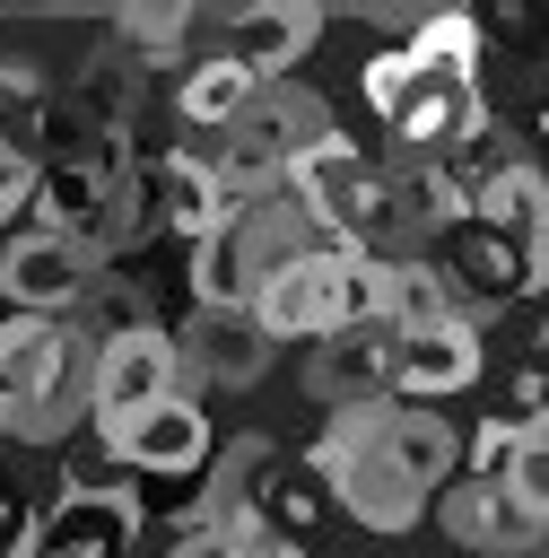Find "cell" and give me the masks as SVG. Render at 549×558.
I'll use <instances>...</instances> for the list:
<instances>
[{"mask_svg":"<svg viewBox=\"0 0 549 558\" xmlns=\"http://www.w3.org/2000/svg\"><path fill=\"white\" fill-rule=\"evenodd\" d=\"M148 183H157V218H166V235H183V244H200V235H218L227 227V183L209 174V157H192V148H166V157H148Z\"/></svg>","mask_w":549,"mask_h":558,"instance_id":"16","label":"cell"},{"mask_svg":"<svg viewBox=\"0 0 549 558\" xmlns=\"http://www.w3.org/2000/svg\"><path fill=\"white\" fill-rule=\"evenodd\" d=\"M322 140H331V105L305 96V87H288V78H261L253 105H244L235 131H227V148H253V157H270V166H296V157L322 148Z\"/></svg>","mask_w":549,"mask_h":558,"instance_id":"10","label":"cell"},{"mask_svg":"<svg viewBox=\"0 0 549 558\" xmlns=\"http://www.w3.org/2000/svg\"><path fill=\"white\" fill-rule=\"evenodd\" d=\"M436 523H444V541H462V549H479V558H549V523L540 514H523L514 497H505V480H453L444 497H436Z\"/></svg>","mask_w":549,"mask_h":558,"instance_id":"8","label":"cell"},{"mask_svg":"<svg viewBox=\"0 0 549 558\" xmlns=\"http://www.w3.org/2000/svg\"><path fill=\"white\" fill-rule=\"evenodd\" d=\"M174 375H183V349H174L166 323L105 331V340H96V410H87V427H122V418L174 401Z\"/></svg>","mask_w":549,"mask_h":558,"instance_id":"3","label":"cell"},{"mask_svg":"<svg viewBox=\"0 0 549 558\" xmlns=\"http://www.w3.org/2000/svg\"><path fill=\"white\" fill-rule=\"evenodd\" d=\"M122 166H131L122 148H78V157H52V166L35 174V218H44V235L87 244V227L105 218V201H113Z\"/></svg>","mask_w":549,"mask_h":558,"instance_id":"14","label":"cell"},{"mask_svg":"<svg viewBox=\"0 0 549 558\" xmlns=\"http://www.w3.org/2000/svg\"><path fill=\"white\" fill-rule=\"evenodd\" d=\"M52 131H61L52 87H44L26 61H0V148L26 157V166H52Z\"/></svg>","mask_w":549,"mask_h":558,"instance_id":"19","label":"cell"},{"mask_svg":"<svg viewBox=\"0 0 549 558\" xmlns=\"http://www.w3.org/2000/svg\"><path fill=\"white\" fill-rule=\"evenodd\" d=\"M392 331H427V323H453V288H444V270H436V253H418V262H392V314H383Z\"/></svg>","mask_w":549,"mask_h":558,"instance_id":"21","label":"cell"},{"mask_svg":"<svg viewBox=\"0 0 549 558\" xmlns=\"http://www.w3.org/2000/svg\"><path fill=\"white\" fill-rule=\"evenodd\" d=\"M96 445L113 453L122 480H192V471L209 462V410L174 392V401L122 418V427H96Z\"/></svg>","mask_w":549,"mask_h":558,"instance_id":"5","label":"cell"},{"mask_svg":"<svg viewBox=\"0 0 549 558\" xmlns=\"http://www.w3.org/2000/svg\"><path fill=\"white\" fill-rule=\"evenodd\" d=\"M514 427H523V418H488V427H471V436H462V471H471V480H505V462H514Z\"/></svg>","mask_w":549,"mask_h":558,"instance_id":"25","label":"cell"},{"mask_svg":"<svg viewBox=\"0 0 549 558\" xmlns=\"http://www.w3.org/2000/svg\"><path fill=\"white\" fill-rule=\"evenodd\" d=\"M314 44H322V9H305V0H279V9H227V17H218V52L244 61L253 78H288Z\"/></svg>","mask_w":549,"mask_h":558,"instance_id":"13","label":"cell"},{"mask_svg":"<svg viewBox=\"0 0 549 558\" xmlns=\"http://www.w3.org/2000/svg\"><path fill=\"white\" fill-rule=\"evenodd\" d=\"M505 497H514L523 514H540V523H549V410H532V418L514 427V462H505Z\"/></svg>","mask_w":549,"mask_h":558,"instance_id":"23","label":"cell"},{"mask_svg":"<svg viewBox=\"0 0 549 558\" xmlns=\"http://www.w3.org/2000/svg\"><path fill=\"white\" fill-rule=\"evenodd\" d=\"M0 497H9V488H0Z\"/></svg>","mask_w":549,"mask_h":558,"instance_id":"31","label":"cell"},{"mask_svg":"<svg viewBox=\"0 0 549 558\" xmlns=\"http://www.w3.org/2000/svg\"><path fill=\"white\" fill-rule=\"evenodd\" d=\"M410 78H418V70H410V52L392 44V52H375V61H366V78H357V87H366V105L392 122V113H401V96H410Z\"/></svg>","mask_w":549,"mask_h":558,"instance_id":"26","label":"cell"},{"mask_svg":"<svg viewBox=\"0 0 549 558\" xmlns=\"http://www.w3.org/2000/svg\"><path fill=\"white\" fill-rule=\"evenodd\" d=\"M122 52H139V61H166V52H183L192 44V9H122Z\"/></svg>","mask_w":549,"mask_h":558,"instance_id":"24","label":"cell"},{"mask_svg":"<svg viewBox=\"0 0 549 558\" xmlns=\"http://www.w3.org/2000/svg\"><path fill=\"white\" fill-rule=\"evenodd\" d=\"M70 122L96 131V148H122V140L139 131V78H131L122 52H96V61L78 70V87H70Z\"/></svg>","mask_w":549,"mask_h":558,"instance_id":"17","label":"cell"},{"mask_svg":"<svg viewBox=\"0 0 549 558\" xmlns=\"http://www.w3.org/2000/svg\"><path fill=\"white\" fill-rule=\"evenodd\" d=\"M532 253H540V270H549V209H540V227H532Z\"/></svg>","mask_w":549,"mask_h":558,"instance_id":"29","label":"cell"},{"mask_svg":"<svg viewBox=\"0 0 549 558\" xmlns=\"http://www.w3.org/2000/svg\"><path fill=\"white\" fill-rule=\"evenodd\" d=\"M253 87H261V78H253L244 61H227V52H218V26H209V52L183 70L174 105H183V122H200V131H218V140H227V131H235V113L253 105Z\"/></svg>","mask_w":549,"mask_h":558,"instance_id":"18","label":"cell"},{"mask_svg":"<svg viewBox=\"0 0 549 558\" xmlns=\"http://www.w3.org/2000/svg\"><path fill=\"white\" fill-rule=\"evenodd\" d=\"M436 270H444L453 305H514L523 288H540V253H532L523 235H497V227H479V218L444 227V253H436Z\"/></svg>","mask_w":549,"mask_h":558,"instance_id":"7","label":"cell"},{"mask_svg":"<svg viewBox=\"0 0 549 558\" xmlns=\"http://www.w3.org/2000/svg\"><path fill=\"white\" fill-rule=\"evenodd\" d=\"M314 244H322V235L305 227V209H296L288 183H279V192L227 209V227L192 244V279H183V288H192V305H244V314H253V296H261L296 253H314Z\"/></svg>","mask_w":549,"mask_h":558,"instance_id":"2","label":"cell"},{"mask_svg":"<svg viewBox=\"0 0 549 558\" xmlns=\"http://www.w3.org/2000/svg\"><path fill=\"white\" fill-rule=\"evenodd\" d=\"M26 549H35V514L17 497H0V558H26Z\"/></svg>","mask_w":549,"mask_h":558,"instance_id":"28","label":"cell"},{"mask_svg":"<svg viewBox=\"0 0 549 558\" xmlns=\"http://www.w3.org/2000/svg\"><path fill=\"white\" fill-rule=\"evenodd\" d=\"M96 410V340L78 323L9 314L0 331V427L26 445H61Z\"/></svg>","mask_w":549,"mask_h":558,"instance_id":"1","label":"cell"},{"mask_svg":"<svg viewBox=\"0 0 549 558\" xmlns=\"http://www.w3.org/2000/svg\"><path fill=\"white\" fill-rule=\"evenodd\" d=\"M35 174H44V166H26V157L0 148V218H17V209L35 201Z\"/></svg>","mask_w":549,"mask_h":558,"instance_id":"27","label":"cell"},{"mask_svg":"<svg viewBox=\"0 0 549 558\" xmlns=\"http://www.w3.org/2000/svg\"><path fill=\"white\" fill-rule=\"evenodd\" d=\"M87 288H96L87 244L44 235V227H26V235L0 244V296H9L17 314H35V323H70V314L87 305Z\"/></svg>","mask_w":549,"mask_h":558,"instance_id":"4","label":"cell"},{"mask_svg":"<svg viewBox=\"0 0 549 558\" xmlns=\"http://www.w3.org/2000/svg\"><path fill=\"white\" fill-rule=\"evenodd\" d=\"M479 122H488L479 78H427V70H418V78H410V96H401V113H392L383 131H392L418 166H436V157H453Z\"/></svg>","mask_w":549,"mask_h":558,"instance_id":"9","label":"cell"},{"mask_svg":"<svg viewBox=\"0 0 549 558\" xmlns=\"http://www.w3.org/2000/svg\"><path fill=\"white\" fill-rule=\"evenodd\" d=\"M0 331H9V314H0Z\"/></svg>","mask_w":549,"mask_h":558,"instance_id":"30","label":"cell"},{"mask_svg":"<svg viewBox=\"0 0 549 558\" xmlns=\"http://www.w3.org/2000/svg\"><path fill=\"white\" fill-rule=\"evenodd\" d=\"M166 558H305V549L261 532V523H192V532H174Z\"/></svg>","mask_w":549,"mask_h":558,"instance_id":"22","label":"cell"},{"mask_svg":"<svg viewBox=\"0 0 549 558\" xmlns=\"http://www.w3.org/2000/svg\"><path fill=\"white\" fill-rule=\"evenodd\" d=\"M392 375H401V331H392V323L331 331V340H322V357H314V392H322L331 410L392 401Z\"/></svg>","mask_w":549,"mask_h":558,"instance_id":"15","label":"cell"},{"mask_svg":"<svg viewBox=\"0 0 549 558\" xmlns=\"http://www.w3.org/2000/svg\"><path fill=\"white\" fill-rule=\"evenodd\" d=\"M174 349H183V366L192 375H209V384H227V392H244V384H261V366H270V331L244 314V305H192V323L174 331Z\"/></svg>","mask_w":549,"mask_h":558,"instance_id":"11","label":"cell"},{"mask_svg":"<svg viewBox=\"0 0 549 558\" xmlns=\"http://www.w3.org/2000/svg\"><path fill=\"white\" fill-rule=\"evenodd\" d=\"M410 70H427V78H479V52H488V26L471 17V9H436V17H418L410 26Z\"/></svg>","mask_w":549,"mask_h":558,"instance_id":"20","label":"cell"},{"mask_svg":"<svg viewBox=\"0 0 549 558\" xmlns=\"http://www.w3.org/2000/svg\"><path fill=\"white\" fill-rule=\"evenodd\" d=\"M139 488H61L35 514V549L26 558H122L139 541Z\"/></svg>","mask_w":549,"mask_h":558,"instance_id":"6","label":"cell"},{"mask_svg":"<svg viewBox=\"0 0 549 558\" xmlns=\"http://www.w3.org/2000/svg\"><path fill=\"white\" fill-rule=\"evenodd\" d=\"M488 366V340L471 314L453 323H427V331H401V375H392V401H444V392H471Z\"/></svg>","mask_w":549,"mask_h":558,"instance_id":"12","label":"cell"}]
</instances>
